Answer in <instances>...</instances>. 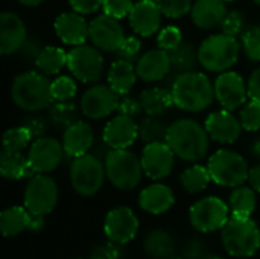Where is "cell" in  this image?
I'll return each mask as SVG.
<instances>
[{"mask_svg": "<svg viewBox=\"0 0 260 259\" xmlns=\"http://www.w3.org/2000/svg\"><path fill=\"white\" fill-rule=\"evenodd\" d=\"M209 137L206 127H201L197 121L180 119L168 128L166 142L180 159L198 162L207 156Z\"/></svg>", "mask_w": 260, "mask_h": 259, "instance_id": "obj_1", "label": "cell"}, {"mask_svg": "<svg viewBox=\"0 0 260 259\" xmlns=\"http://www.w3.org/2000/svg\"><path fill=\"white\" fill-rule=\"evenodd\" d=\"M171 93L174 105L184 111L198 113L210 107L215 98V85L207 75L201 72H187L177 75L172 82Z\"/></svg>", "mask_w": 260, "mask_h": 259, "instance_id": "obj_2", "label": "cell"}, {"mask_svg": "<svg viewBox=\"0 0 260 259\" xmlns=\"http://www.w3.org/2000/svg\"><path fill=\"white\" fill-rule=\"evenodd\" d=\"M14 104L24 111H38L53 102L50 82L41 72H24L14 78L11 85Z\"/></svg>", "mask_w": 260, "mask_h": 259, "instance_id": "obj_3", "label": "cell"}, {"mask_svg": "<svg viewBox=\"0 0 260 259\" xmlns=\"http://www.w3.org/2000/svg\"><path fill=\"white\" fill-rule=\"evenodd\" d=\"M222 244L236 258H250L260 249V231L251 218L232 217L222 227Z\"/></svg>", "mask_w": 260, "mask_h": 259, "instance_id": "obj_4", "label": "cell"}, {"mask_svg": "<svg viewBox=\"0 0 260 259\" xmlns=\"http://www.w3.org/2000/svg\"><path fill=\"white\" fill-rule=\"evenodd\" d=\"M239 50L241 46L236 37L225 34L212 35L206 38L198 49L200 64L209 72H225L236 64Z\"/></svg>", "mask_w": 260, "mask_h": 259, "instance_id": "obj_5", "label": "cell"}, {"mask_svg": "<svg viewBox=\"0 0 260 259\" xmlns=\"http://www.w3.org/2000/svg\"><path fill=\"white\" fill-rule=\"evenodd\" d=\"M107 177L113 186L122 191H131L142 180V162L128 150H110L105 156Z\"/></svg>", "mask_w": 260, "mask_h": 259, "instance_id": "obj_6", "label": "cell"}, {"mask_svg": "<svg viewBox=\"0 0 260 259\" xmlns=\"http://www.w3.org/2000/svg\"><path fill=\"white\" fill-rule=\"evenodd\" d=\"M212 182L227 188H238L248 180V165L245 159L230 150L216 151L207 163Z\"/></svg>", "mask_w": 260, "mask_h": 259, "instance_id": "obj_7", "label": "cell"}, {"mask_svg": "<svg viewBox=\"0 0 260 259\" xmlns=\"http://www.w3.org/2000/svg\"><path fill=\"white\" fill-rule=\"evenodd\" d=\"M107 171L105 163L93 154L76 157L70 168V182L73 189L84 197L94 195L104 185Z\"/></svg>", "mask_w": 260, "mask_h": 259, "instance_id": "obj_8", "label": "cell"}, {"mask_svg": "<svg viewBox=\"0 0 260 259\" xmlns=\"http://www.w3.org/2000/svg\"><path fill=\"white\" fill-rule=\"evenodd\" d=\"M67 67L81 82H96L104 73V58L98 47L79 44L67 53Z\"/></svg>", "mask_w": 260, "mask_h": 259, "instance_id": "obj_9", "label": "cell"}, {"mask_svg": "<svg viewBox=\"0 0 260 259\" xmlns=\"http://www.w3.org/2000/svg\"><path fill=\"white\" fill-rule=\"evenodd\" d=\"M58 202V186L53 179L37 174L30 179L24 191V208L34 215L50 214Z\"/></svg>", "mask_w": 260, "mask_h": 259, "instance_id": "obj_10", "label": "cell"}, {"mask_svg": "<svg viewBox=\"0 0 260 259\" xmlns=\"http://www.w3.org/2000/svg\"><path fill=\"white\" fill-rule=\"evenodd\" d=\"M190 223L200 232H215L222 229L229 218V206L216 198V197H206L195 203L190 208Z\"/></svg>", "mask_w": 260, "mask_h": 259, "instance_id": "obj_11", "label": "cell"}, {"mask_svg": "<svg viewBox=\"0 0 260 259\" xmlns=\"http://www.w3.org/2000/svg\"><path fill=\"white\" fill-rule=\"evenodd\" d=\"M120 95L108 85H93L81 98V111L90 119H104L114 113L120 102Z\"/></svg>", "mask_w": 260, "mask_h": 259, "instance_id": "obj_12", "label": "cell"}, {"mask_svg": "<svg viewBox=\"0 0 260 259\" xmlns=\"http://www.w3.org/2000/svg\"><path fill=\"white\" fill-rule=\"evenodd\" d=\"M88 38L99 50L116 52L125 40V35L117 18L102 14L88 23Z\"/></svg>", "mask_w": 260, "mask_h": 259, "instance_id": "obj_13", "label": "cell"}, {"mask_svg": "<svg viewBox=\"0 0 260 259\" xmlns=\"http://www.w3.org/2000/svg\"><path fill=\"white\" fill-rule=\"evenodd\" d=\"M140 162H142L143 172L149 179L160 180L171 174L175 163V153L168 145V142L146 143Z\"/></svg>", "mask_w": 260, "mask_h": 259, "instance_id": "obj_14", "label": "cell"}, {"mask_svg": "<svg viewBox=\"0 0 260 259\" xmlns=\"http://www.w3.org/2000/svg\"><path fill=\"white\" fill-rule=\"evenodd\" d=\"M64 147L53 137H38L29 148V163L38 174L53 171L62 160Z\"/></svg>", "mask_w": 260, "mask_h": 259, "instance_id": "obj_15", "label": "cell"}, {"mask_svg": "<svg viewBox=\"0 0 260 259\" xmlns=\"http://www.w3.org/2000/svg\"><path fill=\"white\" fill-rule=\"evenodd\" d=\"M215 98L219 101L222 108L236 110L242 107L248 96V85H245L241 75L236 72H224L215 81Z\"/></svg>", "mask_w": 260, "mask_h": 259, "instance_id": "obj_16", "label": "cell"}, {"mask_svg": "<svg viewBox=\"0 0 260 259\" xmlns=\"http://www.w3.org/2000/svg\"><path fill=\"white\" fill-rule=\"evenodd\" d=\"M105 234L116 244H126L137 235L139 220L129 208H116L107 214Z\"/></svg>", "mask_w": 260, "mask_h": 259, "instance_id": "obj_17", "label": "cell"}, {"mask_svg": "<svg viewBox=\"0 0 260 259\" xmlns=\"http://www.w3.org/2000/svg\"><path fill=\"white\" fill-rule=\"evenodd\" d=\"M27 40L24 21L15 14L5 11L0 15V52L2 55H12L20 52Z\"/></svg>", "mask_w": 260, "mask_h": 259, "instance_id": "obj_18", "label": "cell"}, {"mask_svg": "<svg viewBox=\"0 0 260 259\" xmlns=\"http://www.w3.org/2000/svg\"><path fill=\"white\" fill-rule=\"evenodd\" d=\"M242 128L241 121H238V118L225 108L213 111L206 119V130L209 136L219 143H235L241 137Z\"/></svg>", "mask_w": 260, "mask_h": 259, "instance_id": "obj_19", "label": "cell"}, {"mask_svg": "<svg viewBox=\"0 0 260 259\" xmlns=\"http://www.w3.org/2000/svg\"><path fill=\"white\" fill-rule=\"evenodd\" d=\"M128 18L136 34L140 37H152L160 29L161 11L154 0H140L134 3Z\"/></svg>", "mask_w": 260, "mask_h": 259, "instance_id": "obj_20", "label": "cell"}, {"mask_svg": "<svg viewBox=\"0 0 260 259\" xmlns=\"http://www.w3.org/2000/svg\"><path fill=\"white\" fill-rule=\"evenodd\" d=\"M139 136V127L129 116L119 114L111 119L104 128V143L111 150H126Z\"/></svg>", "mask_w": 260, "mask_h": 259, "instance_id": "obj_21", "label": "cell"}, {"mask_svg": "<svg viewBox=\"0 0 260 259\" xmlns=\"http://www.w3.org/2000/svg\"><path fill=\"white\" fill-rule=\"evenodd\" d=\"M172 69L169 52L163 49H154L143 53L136 64L137 76L146 82H155L163 79Z\"/></svg>", "mask_w": 260, "mask_h": 259, "instance_id": "obj_22", "label": "cell"}, {"mask_svg": "<svg viewBox=\"0 0 260 259\" xmlns=\"http://www.w3.org/2000/svg\"><path fill=\"white\" fill-rule=\"evenodd\" d=\"M55 32L62 43L79 46L88 38V23L79 12H64L55 20Z\"/></svg>", "mask_w": 260, "mask_h": 259, "instance_id": "obj_23", "label": "cell"}, {"mask_svg": "<svg viewBox=\"0 0 260 259\" xmlns=\"http://www.w3.org/2000/svg\"><path fill=\"white\" fill-rule=\"evenodd\" d=\"M93 142H94L93 128L82 121H78L73 125H70L67 130H64L62 147H64V153L69 157L76 159L87 154L91 150Z\"/></svg>", "mask_w": 260, "mask_h": 259, "instance_id": "obj_24", "label": "cell"}, {"mask_svg": "<svg viewBox=\"0 0 260 259\" xmlns=\"http://www.w3.org/2000/svg\"><path fill=\"white\" fill-rule=\"evenodd\" d=\"M174 202H175L174 192L171 191L169 186L161 185V183L149 185L140 192V197H139L140 208L152 215L165 214L174 206Z\"/></svg>", "mask_w": 260, "mask_h": 259, "instance_id": "obj_25", "label": "cell"}, {"mask_svg": "<svg viewBox=\"0 0 260 259\" xmlns=\"http://www.w3.org/2000/svg\"><path fill=\"white\" fill-rule=\"evenodd\" d=\"M192 20L200 29H212L227 15L225 0H197L192 6Z\"/></svg>", "mask_w": 260, "mask_h": 259, "instance_id": "obj_26", "label": "cell"}, {"mask_svg": "<svg viewBox=\"0 0 260 259\" xmlns=\"http://www.w3.org/2000/svg\"><path fill=\"white\" fill-rule=\"evenodd\" d=\"M137 79V72L133 63L126 60H116L108 70V82L119 95H128L134 87Z\"/></svg>", "mask_w": 260, "mask_h": 259, "instance_id": "obj_27", "label": "cell"}, {"mask_svg": "<svg viewBox=\"0 0 260 259\" xmlns=\"http://www.w3.org/2000/svg\"><path fill=\"white\" fill-rule=\"evenodd\" d=\"M0 172L8 180H20L30 177L35 171L32 169L29 159L21 154V151H6L0 154Z\"/></svg>", "mask_w": 260, "mask_h": 259, "instance_id": "obj_28", "label": "cell"}, {"mask_svg": "<svg viewBox=\"0 0 260 259\" xmlns=\"http://www.w3.org/2000/svg\"><path fill=\"white\" fill-rule=\"evenodd\" d=\"M32 214L21 206L8 208L0 215V229L5 237H15L23 231H29Z\"/></svg>", "mask_w": 260, "mask_h": 259, "instance_id": "obj_29", "label": "cell"}, {"mask_svg": "<svg viewBox=\"0 0 260 259\" xmlns=\"http://www.w3.org/2000/svg\"><path fill=\"white\" fill-rule=\"evenodd\" d=\"M140 104L149 116H160L174 105L172 93L166 89L151 87L142 92Z\"/></svg>", "mask_w": 260, "mask_h": 259, "instance_id": "obj_30", "label": "cell"}, {"mask_svg": "<svg viewBox=\"0 0 260 259\" xmlns=\"http://www.w3.org/2000/svg\"><path fill=\"white\" fill-rule=\"evenodd\" d=\"M34 64L44 75H56L64 66H67V53L61 47L49 46L41 50Z\"/></svg>", "mask_w": 260, "mask_h": 259, "instance_id": "obj_31", "label": "cell"}, {"mask_svg": "<svg viewBox=\"0 0 260 259\" xmlns=\"http://www.w3.org/2000/svg\"><path fill=\"white\" fill-rule=\"evenodd\" d=\"M145 250L151 258L169 259L175 250L174 240L163 231H152L145 240Z\"/></svg>", "mask_w": 260, "mask_h": 259, "instance_id": "obj_32", "label": "cell"}, {"mask_svg": "<svg viewBox=\"0 0 260 259\" xmlns=\"http://www.w3.org/2000/svg\"><path fill=\"white\" fill-rule=\"evenodd\" d=\"M169 58H171L172 69L178 75L187 73V72H193L197 63H200L198 50H195V47L192 44H189V43H181L178 47L171 50L169 52Z\"/></svg>", "mask_w": 260, "mask_h": 259, "instance_id": "obj_33", "label": "cell"}, {"mask_svg": "<svg viewBox=\"0 0 260 259\" xmlns=\"http://www.w3.org/2000/svg\"><path fill=\"white\" fill-rule=\"evenodd\" d=\"M230 208L233 217L250 218L256 209V194L251 188L238 186L230 195Z\"/></svg>", "mask_w": 260, "mask_h": 259, "instance_id": "obj_34", "label": "cell"}, {"mask_svg": "<svg viewBox=\"0 0 260 259\" xmlns=\"http://www.w3.org/2000/svg\"><path fill=\"white\" fill-rule=\"evenodd\" d=\"M181 185L183 188L190 192V194H197V192H201L207 188V185L210 183L212 177H210V172L207 168L201 166V165H195V166H190L187 168L181 177Z\"/></svg>", "mask_w": 260, "mask_h": 259, "instance_id": "obj_35", "label": "cell"}, {"mask_svg": "<svg viewBox=\"0 0 260 259\" xmlns=\"http://www.w3.org/2000/svg\"><path fill=\"white\" fill-rule=\"evenodd\" d=\"M49 119L58 130H67L70 125L79 121L76 105L67 101L56 102L49 110Z\"/></svg>", "mask_w": 260, "mask_h": 259, "instance_id": "obj_36", "label": "cell"}, {"mask_svg": "<svg viewBox=\"0 0 260 259\" xmlns=\"http://www.w3.org/2000/svg\"><path fill=\"white\" fill-rule=\"evenodd\" d=\"M168 128L169 127H166V124L158 119V116H148L139 125V137L146 143L166 142Z\"/></svg>", "mask_w": 260, "mask_h": 259, "instance_id": "obj_37", "label": "cell"}, {"mask_svg": "<svg viewBox=\"0 0 260 259\" xmlns=\"http://www.w3.org/2000/svg\"><path fill=\"white\" fill-rule=\"evenodd\" d=\"M30 139H32V134L24 125L9 128L3 134V150H6V151H23L29 145Z\"/></svg>", "mask_w": 260, "mask_h": 259, "instance_id": "obj_38", "label": "cell"}, {"mask_svg": "<svg viewBox=\"0 0 260 259\" xmlns=\"http://www.w3.org/2000/svg\"><path fill=\"white\" fill-rule=\"evenodd\" d=\"M53 101H69L76 95V82L70 76H58L50 82Z\"/></svg>", "mask_w": 260, "mask_h": 259, "instance_id": "obj_39", "label": "cell"}, {"mask_svg": "<svg viewBox=\"0 0 260 259\" xmlns=\"http://www.w3.org/2000/svg\"><path fill=\"white\" fill-rule=\"evenodd\" d=\"M161 14L169 18H180L192 11V0H154Z\"/></svg>", "mask_w": 260, "mask_h": 259, "instance_id": "obj_40", "label": "cell"}, {"mask_svg": "<svg viewBox=\"0 0 260 259\" xmlns=\"http://www.w3.org/2000/svg\"><path fill=\"white\" fill-rule=\"evenodd\" d=\"M241 124L247 131L260 130V102L253 101L248 102L241 111Z\"/></svg>", "mask_w": 260, "mask_h": 259, "instance_id": "obj_41", "label": "cell"}, {"mask_svg": "<svg viewBox=\"0 0 260 259\" xmlns=\"http://www.w3.org/2000/svg\"><path fill=\"white\" fill-rule=\"evenodd\" d=\"M158 47L163 50H174L175 47H178L183 43V35L181 31L177 26H166L160 31L158 38H157Z\"/></svg>", "mask_w": 260, "mask_h": 259, "instance_id": "obj_42", "label": "cell"}, {"mask_svg": "<svg viewBox=\"0 0 260 259\" xmlns=\"http://www.w3.org/2000/svg\"><path fill=\"white\" fill-rule=\"evenodd\" d=\"M244 52L251 61H260V27L247 31L242 37Z\"/></svg>", "mask_w": 260, "mask_h": 259, "instance_id": "obj_43", "label": "cell"}, {"mask_svg": "<svg viewBox=\"0 0 260 259\" xmlns=\"http://www.w3.org/2000/svg\"><path fill=\"white\" fill-rule=\"evenodd\" d=\"M133 6H134L133 0H104L102 9H104V14L120 20L129 15Z\"/></svg>", "mask_w": 260, "mask_h": 259, "instance_id": "obj_44", "label": "cell"}, {"mask_svg": "<svg viewBox=\"0 0 260 259\" xmlns=\"http://www.w3.org/2000/svg\"><path fill=\"white\" fill-rule=\"evenodd\" d=\"M140 49H142V43L139 38L136 37H128L122 41L120 47L114 52L117 55V58L120 60H126L129 63L136 61L139 53H140Z\"/></svg>", "mask_w": 260, "mask_h": 259, "instance_id": "obj_45", "label": "cell"}, {"mask_svg": "<svg viewBox=\"0 0 260 259\" xmlns=\"http://www.w3.org/2000/svg\"><path fill=\"white\" fill-rule=\"evenodd\" d=\"M242 27H244V17L241 15L239 11L227 12L225 18L221 23L222 34L230 35V37H236L238 34H241Z\"/></svg>", "mask_w": 260, "mask_h": 259, "instance_id": "obj_46", "label": "cell"}, {"mask_svg": "<svg viewBox=\"0 0 260 259\" xmlns=\"http://www.w3.org/2000/svg\"><path fill=\"white\" fill-rule=\"evenodd\" d=\"M43 49H44L43 43L37 37H32V38H27L26 40V43L20 49V55H21L23 60L30 61V63H35V60L38 58V55L41 53Z\"/></svg>", "mask_w": 260, "mask_h": 259, "instance_id": "obj_47", "label": "cell"}, {"mask_svg": "<svg viewBox=\"0 0 260 259\" xmlns=\"http://www.w3.org/2000/svg\"><path fill=\"white\" fill-rule=\"evenodd\" d=\"M142 110H143V107H142V104H140V99H136V98L128 96V95H123V98L120 99L119 107H117L119 114L129 116V118L137 116Z\"/></svg>", "mask_w": 260, "mask_h": 259, "instance_id": "obj_48", "label": "cell"}, {"mask_svg": "<svg viewBox=\"0 0 260 259\" xmlns=\"http://www.w3.org/2000/svg\"><path fill=\"white\" fill-rule=\"evenodd\" d=\"M90 259H122V253L116 246V243L111 241L108 244H102L98 249H94Z\"/></svg>", "mask_w": 260, "mask_h": 259, "instance_id": "obj_49", "label": "cell"}, {"mask_svg": "<svg viewBox=\"0 0 260 259\" xmlns=\"http://www.w3.org/2000/svg\"><path fill=\"white\" fill-rule=\"evenodd\" d=\"M72 9L79 14H93L99 8H102L104 0H69Z\"/></svg>", "mask_w": 260, "mask_h": 259, "instance_id": "obj_50", "label": "cell"}, {"mask_svg": "<svg viewBox=\"0 0 260 259\" xmlns=\"http://www.w3.org/2000/svg\"><path fill=\"white\" fill-rule=\"evenodd\" d=\"M23 125L30 131L32 137H37V139L43 137L47 130L46 121L41 116H29L23 121Z\"/></svg>", "mask_w": 260, "mask_h": 259, "instance_id": "obj_51", "label": "cell"}, {"mask_svg": "<svg viewBox=\"0 0 260 259\" xmlns=\"http://www.w3.org/2000/svg\"><path fill=\"white\" fill-rule=\"evenodd\" d=\"M248 96L260 102V67L256 69L248 79Z\"/></svg>", "mask_w": 260, "mask_h": 259, "instance_id": "obj_52", "label": "cell"}, {"mask_svg": "<svg viewBox=\"0 0 260 259\" xmlns=\"http://www.w3.org/2000/svg\"><path fill=\"white\" fill-rule=\"evenodd\" d=\"M248 182H250V185H251V188L254 191L260 192V165L250 169V172H248Z\"/></svg>", "mask_w": 260, "mask_h": 259, "instance_id": "obj_53", "label": "cell"}, {"mask_svg": "<svg viewBox=\"0 0 260 259\" xmlns=\"http://www.w3.org/2000/svg\"><path fill=\"white\" fill-rule=\"evenodd\" d=\"M21 5H24V6H38V5H41L44 0H18Z\"/></svg>", "mask_w": 260, "mask_h": 259, "instance_id": "obj_54", "label": "cell"}, {"mask_svg": "<svg viewBox=\"0 0 260 259\" xmlns=\"http://www.w3.org/2000/svg\"><path fill=\"white\" fill-rule=\"evenodd\" d=\"M254 151H256V154L260 157V139H257L256 143H254Z\"/></svg>", "mask_w": 260, "mask_h": 259, "instance_id": "obj_55", "label": "cell"}, {"mask_svg": "<svg viewBox=\"0 0 260 259\" xmlns=\"http://www.w3.org/2000/svg\"><path fill=\"white\" fill-rule=\"evenodd\" d=\"M203 259H222V258H219V256H215V255H207V256H204Z\"/></svg>", "mask_w": 260, "mask_h": 259, "instance_id": "obj_56", "label": "cell"}, {"mask_svg": "<svg viewBox=\"0 0 260 259\" xmlns=\"http://www.w3.org/2000/svg\"><path fill=\"white\" fill-rule=\"evenodd\" d=\"M254 2H256V3H259V5H260V0H254Z\"/></svg>", "mask_w": 260, "mask_h": 259, "instance_id": "obj_57", "label": "cell"}, {"mask_svg": "<svg viewBox=\"0 0 260 259\" xmlns=\"http://www.w3.org/2000/svg\"><path fill=\"white\" fill-rule=\"evenodd\" d=\"M225 2H233V0H225Z\"/></svg>", "mask_w": 260, "mask_h": 259, "instance_id": "obj_58", "label": "cell"}, {"mask_svg": "<svg viewBox=\"0 0 260 259\" xmlns=\"http://www.w3.org/2000/svg\"><path fill=\"white\" fill-rule=\"evenodd\" d=\"M76 259H81V258H76Z\"/></svg>", "mask_w": 260, "mask_h": 259, "instance_id": "obj_59", "label": "cell"}]
</instances>
